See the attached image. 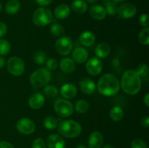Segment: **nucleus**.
Here are the masks:
<instances>
[{
    "label": "nucleus",
    "instance_id": "16",
    "mask_svg": "<svg viewBox=\"0 0 149 148\" xmlns=\"http://www.w3.org/2000/svg\"><path fill=\"white\" fill-rule=\"evenodd\" d=\"M77 94V89L74 84L71 83L64 84L61 88V94L65 100H71L76 97Z\"/></svg>",
    "mask_w": 149,
    "mask_h": 148
},
{
    "label": "nucleus",
    "instance_id": "44",
    "mask_svg": "<svg viewBox=\"0 0 149 148\" xmlns=\"http://www.w3.org/2000/svg\"><path fill=\"white\" fill-rule=\"evenodd\" d=\"M5 59L2 56H0V69L5 65Z\"/></svg>",
    "mask_w": 149,
    "mask_h": 148
},
{
    "label": "nucleus",
    "instance_id": "48",
    "mask_svg": "<svg viewBox=\"0 0 149 148\" xmlns=\"http://www.w3.org/2000/svg\"><path fill=\"white\" fill-rule=\"evenodd\" d=\"M114 1H116V3H122V2H125L126 0H113Z\"/></svg>",
    "mask_w": 149,
    "mask_h": 148
},
{
    "label": "nucleus",
    "instance_id": "45",
    "mask_svg": "<svg viewBox=\"0 0 149 148\" xmlns=\"http://www.w3.org/2000/svg\"><path fill=\"white\" fill-rule=\"evenodd\" d=\"M87 1H88V3H90V4H95V3L97 2L98 0H87Z\"/></svg>",
    "mask_w": 149,
    "mask_h": 148
},
{
    "label": "nucleus",
    "instance_id": "1",
    "mask_svg": "<svg viewBox=\"0 0 149 148\" xmlns=\"http://www.w3.org/2000/svg\"><path fill=\"white\" fill-rule=\"evenodd\" d=\"M97 91L106 97H112L117 94L120 89V83L116 75L106 73L102 75L97 84Z\"/></svg>",
    "mask_w": 149,
    "mask_h": 148
},
{
    "label": "nucleus",
    "instance_id": "23",
    "mask_svg": "<svg viewBox=\"0 0 149 148\" xmlns=\"http://www.w3.org/2000/svg\"><path fill=\"white\" fill-rule=\"evenodd\" d=\"M71 10L78 15L84 14L87 10V4L84 0H74L71 3Z\"/></svg>",
    "mask_w": 149,
    "mask_h": 148
},
{
    "label": "nucleus",
    "instance_id": "7",
    "mask_svg": "<svg viewBox=\"0 0 149 148\" xmlns=\"http://www.w3.org/2000/svg\"><path fill=\"white\" fill-rule=\"evenodd\" d=\"M7 68L10 74L14 76H20L25 71V63L21 58L12 57L7 61Z\"/></svg>",
    "mask_w": 149,
    "mask_h": 148
},
{
    "label": "nucleus",
    "instance_id": "29",
    "mask_svg": "<svg viewBox=\"0 0 149 148\" xmlns=\"http://www.w3.org/2000/svg\"><path fill=\"white\" fill-rule=\"evenodd\" d=\"M90 104L88 102L84 100H80L76 102L75 110L79 113H85L88 111Z\"/></svg>",
    "mask_w": 149,
    "mask_h": 148
},
{
    "label": "nucleus",
    "instance_id": "46",
    "mask_svg": "<svg viewBox=\"0 0 149 148\" xmlns=\"http://www.w3.org/2000/svg\"><path fill=\"white\" fill-rule=\"evenodd\" d=\"M77 148H87V147L84 145H79L77 146Z\"/></svg>",
    "mask_w": 149,
    "mask_h": 148
},
{
    "label": "nucleus",
    "instance_id": "2",
    "mask_svg": "<svg viewBox=\"0 0 149 148\" xmlns=\"http://www.w3.org/2000/svg\"><path fill=\"white\" fill-rule=\"evenodd\" d=\"M121 86L125 93L129 95H135L141 89V77L135 71H127L122 77Z\"/></svg>",
    "mask_w": 149,
    "mask_h": 148
},
{
    "label": "nucleus",
    "instance_id": "22",
    "mask_svg": "<svg viewBox=\"0 0 149 148\" xmlns=\"http://www.w3.org/2000/svg\"><path fill=\"white\" fill-rule=\"evenodd\" d=\"M111 47L107 43H100L95 49V53L98 58H106L110 55Z\"/></svg>",
    "mask_w": 149,
    "mask_h": 148
},
{
    "label": "nucleus",
    "instance_id": "47",
    "mask_svg": "<svg viewBox=\"0 0 149 148\" xmlns=\"http://www.w3.org/2000/svg\"><path fill=\"white\" fill-rule=\"evenodd\" d=\"M103 148H114L113 146L110 145H105L104 147H103Z\"/></svg>",
    "mask_w": 149,
    "mask_h": 148
},
{
    "label": "nucleus",
    "instance_id": "39",
    "mask_svg": "<svg viewBox=\"0 0 149 148\" xmlns=\"http://www.w3.org/2000/svg\"><path fill=\"white\" fill-rule=\"evenodd\" d=\"M7 32V26L3 22H0V38L5 36Z\"/></svg>",
    "mask_w": 149,
    "mask_h": 148
},
{
    "label": "nucleus",
    "instance_id": "41",
    "mask_svg": "<svg viewBox=\"0 0 149 148\" xmlns=\"http://www.w3.org/2000/svg\"><path fill=\"white\" fill-rule=\"evenodd\" d=\"M36 1L40 6L45 7V6H47L49 4H50L52 3V0H36Z\"/></svg>",
    "mask_w": 149,
    "mask_h": 148
},
{
    "label": "nucleus",
    "instance_id": "17",
    "mask_svg": "<svg viewBox=\"0 0 149 148\" xmlns=\"http://www.w3.org/2000/svg\"><path fill=\"white\" fill-rule=\"evenodd\" d=\"M79 87L81 91L86 94H93L96 90L95 83L88 78H84L79 81Z\"/></svg>",
    "mask_w": 149,
    "mask_h": 148
},
{
    "label": "nucleus",
    "instance_id": "34",
    "mask_svg": "<svg viewBox=\"0 0 149 148\" xmlns=\"http://www.w3.org/2000/svg\"><path fill=\"white\" fill-rule=\"evenodd\" d=\"M136 73L139 75V76L141 77H146L148 75V65H146V64L142 63L140 64L136 68Z\"/></svg>",
    "mask_w": 149,
    "mask_h": 148
},
{
    "label": "nucleus",
    "instance_id": "9",
    "mask_svg": "<svg viewBox=\"0 0 149 148\" xmlns=\"http://www.w3.org/2000/svg\"><path fill=\"white\" fill-rule=\"evenodd\" d=\"M16 129L17 131L25 135L31 134L36 129L34 122L28 118H23L17 120L16 123Z\"/></svg>",
    "mask_w": 149,
    "mask_h": 148
},
{
    "label": "nucleus",
    "instance_id": "36",
    "mask_svg": "<svg viewBox=\"0 0 149 148\" xmlns=\"http://www.w3.org/2000/svg\"><path fill=\"white\" fill-rule=\"evenodd\" d=\"M45 63H46V68L49 71L55 70L58 65V61L55 58H50L49 59H47Z\"/></svg>",
    "mask_w": 149,
    "mask_h": 148
},
{
    "label": "nucleus",
    "instance_id": "32",
    "mask_svg": "<svg viewBox=\"0 0 149 148\" xmlns=\"http://www.w3.org/2000/svg\"><path fill=\"white\" fill-rule=\"evenodd\" d=\"M44 94L46 97H49V98H53L55 96L58 94V89L54 85H47L45 86L43 89Z\"/></svg>",
    "mask_w": 149,
    "mask_h": 148
},
{
    "label": "nucleus",
    "instance_id": "20",
    "mask_svg": "<svg viewBox=\"0 0 149 148\" xmlns=\"http://www.w3.org/2000/svg\"><path fill=\"white\" fill-rule=\"evenodd\" d=\"M79 41L83 46H90L94 44L95 41V36L93 32L85 30L80 34Z\"/></svg>",
    "mask_w": 149,
    "mask_h": 148
},
{
    "label": "nucleus",
    "instance_id": "12",
    "mask_svg": "<svg viewBox=\"0 0 149 148\" xmlns=\"http://www.w3.org/2000/svg\"><path fill=\"white\" fill-rule=\"evenodd\" d=\"M45 99L43 94L40 92H35L30 96L29 99V104L33 110H39L45 104Z\"/></svg>",
    "mask_w": 149,
    "mask_h": 148
},
{
    "label": "nucleus",
    "instance_id": "8",
    "mask_svg": "<svg viewBox=\"0 0 149 148\" xmlns=\"http://www.w3.org/2000/svg\"><path fill=\"white\" fill-rule=\"evenodd\" d=\"M55 49L59 55L66 56L72 51V40L68 36H61L55 42Z\"/></svg>",
    "mask_w": 149,
    "mask_h": 148
},
{
    "label": "nucleus",
    "instance_id": "14",
    "mask_svg": "<svg viewBox=\"0 0 149 148\" xmlns=\"http://www.w3.org/2000/svg\"><path fill=\"white\" fill-rule=\"evenodd\" d=\"M103 144V136L100 131H95L89 136L88 145L90 148H101Z\"/></svg>",
    "mask_w": 149,
    "mask_h": 148
},
{
    "label": "nucleus",
    "instance_id": "18",
    "mask_svg": "<svg viewBox=\"0 0 149 148\" xmlns=\"http://www.w3.org/2000/svg\"><path fill=\"white\" fill-rule=\"evenodd\" d=\"M89 12L93 18L97 20H103L106 18V15H107V12L104 7L101 5H97V4L92 6L90 8Z\"/></svg>",
    "mask_w": 149,
    "mask_h": 148
},
{
    "label": "nucleus",
    "instance_id": "4",
    "mask_svg": "<svg viewBox=\"0 0 149 148\" xmlns=\"http://www.w3.org/2000/svg\"><path fill=\"white\" fill-rule=\"evenodd\" d=\"M53 20V15L47 7L36 9L32 15V22L36 26L43 27L49 25Z\"/></svg>",
    "mask_w": 149,
    "mask_h": 148
},
{
    "label": "nucleus",
    "instance_id": "30",
    "mask_svg": "<svg viewBox=\"0 0 149 148\" xmlns=\"http://www.w3.org/2000/svg\"><path fill=\"white\" fill-rule=\"evenodd\" d=\"M50 33L52 36H55V37H61L63 35L65 34V29L61 25L58 24V23H55V24L52 25L50 28Z\"/></svg>",
    "mask_w": 149,
    "mask_h": 148
},
{
    "label": "nucleus",
    "instance_id": "19",
    "mask_svg": "<svg viewBox=\"0 0 149 148\" xmlns=\"http://www.w3.org/2000/svg\"><path fill=\"white\" fill-rule=\"evenodd\" d=\"M60 68L65 73H71L76 69V62L70 57H64L60 62Z\"/></svg>",
    "mask_w": 149,
    "mask_h": 148
},
{
    "label": "nucleus",
    "instance_id": "35",
    "mask_svg": "<svg viewBox=\"0 0 149 148\" xmlns=\"http://www.w3.org/2000/svg\"><path fill=\"white\" fill-rule=\"evenodd\" d=\"M131 148H148V147L143 139H135L131 142Z\"/></svg>",
    "mask_w": 149,
    "mask_h": 148
},
{
    "label": "nucleus",
    "instance_id": "27",
    "mask_svg": "<svg viewBox=\"0 0 149 148\" xmlns=\"http://www.w3.org/2000/svg\"><path fill=\"white\" fill-rule=\"evenodd\" d=\"M43 125L48 130H54L58 127V120L53 116H47L44 119Z\"/></svg>",
    "mask_w": 149,
    "mask_h": 148
},
{
    "label": "nucleus",
    "instance_id": "25",
    "mask_svg": "<svg viewBox=\"0 0 149 148\" xmlns=\"http://www.w3.org/2000/svg\"><path fill=\"white\" fill-rule=\"evenodd\" d=\"M20 9V3L17 0H10L6 4L5 11L9 15H15Z\"/></svg>",
    "mask_w": 149,
    "mask_h": 148
},
{
    "label": "nucleus",
    "instance_id": "24",
    "mask_svg": "<svg viewBox=\"0 0 149 148\" xmlns=\"http://www.w3.org/2000/svg\"><path fill=\"white\" fill-rule=\"evenodd\" d=\"M103 4L107 14L112 16L117 14L119 6L116 1L113 0H103Z\"/></svg>",
    "mask_w": 149,
    "mask_h": 148
},
{
    "label": "nucleus",
    "instance_id": "42",
    "mask_svg": "<svg viewBox=\"0 0 149 148\" xmlns=\"http://www.w3.org/2000/svg\"><path fill=\"white\" fill-rule=\"evenodd\" d=\"M141 124L145 128H148L149 126V118L148 115H145L141 119Z\"/></svg>",
    "mask_w": 149,
    "mask_h": 148
},
{
    "label": "nucleus",
    "instance_id": "3",
    "mask_svg": "<svg viewBox=\"0 0 149 148\" xmlns=\"http://www.w3.org/2000/svg\"><path fill=\"white\" fill-rule=\"evenodd\" d=\"M58 132L65 138H75L81 133V126L78 122L73 120H64L58 125Z\"/></svg>",
    "mask_w": 149,
    "mask_h": 148
},
{
    "label": "nucleus",
    "instance_id": "49",
    "mask_svg": "<svg viewBox=\"0 0 149 148\" xmlns=\"http://www.w3.org/2000/svg\"><path fill=\"white\" fill-rule=\"evenodd\" d=\"M1 9H2V5H1V3L0 2V12L1 11Z\"/></svg>",
    "mask_w": 149,
    "mask_h": 148
},
{
    "label": "nucleus",
    "instance_id": "37",
    "mask_svg": "<svg viewBox=\"0 0 149 148\" xmlns=\"http://www.w3.org/2000/svg\"><path fill=\"white\" fill-rule=\"evenodd\" d=\"M32 148H47L46 142L41 138L36 139L32 143Z\"/></svg>",
    "mask_w": 149,
    "mask_h": 148
},
{
    "label": "nucleus",
    "instance_id": "33",
    "mask_svg": "<svg viewBox=\"0 0 149 148\" xmlns=\"http://www.w3.org/2000/svg\"><path fill=\"white\" fill-rule=\"evenodd\" d=\"M11 49V45L8 41L0 39V56L7 55Z\"/></svg>",
    "mask_w": 149,
    "mask_h": 148
},
{
    "label": "nucleus",
    "instance_id": "10",
    "mask_svg": "<svg viewBox=\"0 0 149 148\" xmlns=\"http://www.w3.org/2000/svg\"><path fill=\"white\" fill-rule=\"evenodd\" d=\"M86 70L87 73L91 75H99L103 70V64L98 57H92L86 62Z\"/></svg>",
    "mask_w": 149,
    "mask_h": 148
},
{
    "label": "nucleus",
    "instance_id": "31",
    "mask_svg": "<svg viewBox=\"0 0 149 148\" xmlns=\"http://www.w3.org/2000/svg\"><path fill=\"white\" fill-rule=\"evenodd\" d=\"M140 42L144 46H148L149 44V28L145 27L142 29L138 36Z\"/></svg>",
    "mask_w": 149,
    "mask_h": 148
},
{
    "label": "nucleus",
    "instance_id": "40",
    "mask_svg": "<svg viewBox=\"0 0 149 148\" xmlns=\"http://www.w3.org/2000/svg\"><path fill=\"white\" fill-rule=\"evenodd\" d=\"M0 148H14V147L10 142H7V141H1Z\"/></svg>",
    "mask_w": 149,
    "mask_h": 148
},
{
    "label": "nucleus",
    "instance_id": "5",
    "mask_svg": "<svg viewBox=\"0 0 149 148\" xmlns=\"http://www.w3.org/2000/svg\"><path fill=\"white\" fill-rule=\"evenodd\" d=\"M52 75L49 70L42 68L32 73L30 77V82L35 87H43L47 85L50 81Z\"/></svg>",
    "mask_w": 149,
    "mask_h": 148
},
{
    "label": "nucleus",
    "instance_id": "6",
    "mask_svg": "<svg viewBox=\"0 0 149 148\" xmlns=\"http://www.w3.org/2000/svg\"><path fill=\"white\" fill-rule=\"evenodd\" d=\"M54 110L60 117L68 118L74 113V106L68 100L58 99L55 102Z\"/></svg>",
    "mask_w": 149,
    "mask_h": 148
},
{
    "label": "nucleus",
    "instance_id": "43",
    "mask_svg": "<svg viewBox=\"0 0 149 148\" xmlns=\"http://www.w3.org/2000/svg\"><path fill=\"white\" fill-rule=\"evenodd\" d=\"M143 102H144V104H146V107H148L149 106V94L148 93H147V94L145 95V97H144Z\"/></svg>",
    "mask_w": 149,
    "mask_h": 148
},
{
    "label": "nucleus",
    "instance_id": "11",
    "mask_svg": "<svg viewBox=\"0 0 149 148\" xmlns=\"http://www.w3.org/2000/svg\"><path fill=\"white\" fill-rule=\"evenodd\" d=\"M137 8L132 3H125L119 7L117 14L120 18L129 19L136 15Z\"/></svg>",
    "mask_w": 149,
    "mask_h": 148
},
{
    "label": "nucleus",
    "instance_id": "28",
    "mask_svg": "<svg viewBox=\"0 0 149 148\" xmlns=\"http://www.w3.org/2000/svg\"><path fill=\"white\" fill-rule=\"evenodd\" d=\"M33 59L37 65H42L46 62L47 56V54L42 50H38L33 54Z\"/></svg>",
    "mask_w": 149,
    "mask_h": 148
},
{
    "label": "nucleus",
    "instance_id": "21",
    "mask_svg": "<svg viewBox=\"0 0 149 148\" xmlns=\"http://www.w3.org/2000/svg\"><path fill=\"white\" fill-rule=\"evenodd\" d=\"M71 13V9L67 4H62L58 5L54 11V15L57 19L63 20L67 18Z\"/></svg>",
    "mask_w": 149,
    "mask_h": 148
},
{
    "label": "nucleus",
    "instance_id": "26",
    "mask_svg": "<svg viewBox=\"0 0 149 148\" xmlns=\"http://www.w3.org/2000/svg\"><path fill=\"white\" fill-rule=\"evenodd\" d=\"M124 113L123 109L119 106H114L111 108L110 111V118L113 121L119 122L122 120L124 118Z\"/></svg>",
    "mask_w": 149,
    "mask_h": 148
},
{
    "label": "nucleus",
    "instance_id": "15",
    "mask_svg": "<svg viewBox=\"0 0 149 148\" xmlns=\"http://www.w3.org/2000/svg\"><path fill=\"white\" fill-rule=\"evenodd\" d=\"M89 57L88 52L84 47H77L72 52V59L79 64H83L87 60Z\"/></svg>",
    "mask_w": 149,
    "mask_h": 148
},
{
    "label": "nucleus",
    "instance_id": "38",
    "mask_svg": "<svg viewBox=\"0 0 149 148\" xmlns=\"http://www.w3.org/2000/svg\"><path fill=\"white\" fill-rule=\"evenodd\" d=\"M139 23L141 26L143 27H148V14H142L140 16Z\"/></svg>",
    "mask_w": 149,
    "mask_h": 148
},
{
    "label": "nucleus",
    "instance_id": "13",
    "mask_svg": "<svg viewBox=\"0 0 149 148\" xmlns=\"http://www.w3.org/2000/svg\"><path fill=\"white\" fill-rule=\"evenodd\" d=\"M46 145L48 148H65V143L62 136L52 133L47 138Z\"/></svg>",
    "mask_w": 149,
    "mask_h": 148
}]
</instances>
